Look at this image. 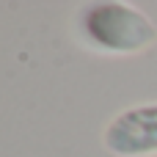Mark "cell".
<instances>
[{
	"label": "cell",
	"mask_w": 157,
	"mask_h": 157,
	"mask_svg": "<svg viewBox=\"0 0 157 157\" xmlns=\"http://www.w3.org/2000/svg\"><path fill=\"white\" fill-rule=\"evenodd\" d=\"M75 36L83 47L102 55H138L155 47V22L135 6L119 0H94L77 8Z\"/></svg>",
	"instance_id": "cell-1"
},
{
	"label": "cell",
	"mask_w": 157,
	"mask_h": 157,
	"mask_svg": "<svg viewBox=\"0 0 157 157\" xmlns=\"http://www.w3.org/2000/svg\"><path fill=\"white\" fill-rule=\"evenodd\" d=\"M102 146L116 157H155L157 102H141L116 113L102 130Z\"/></svg>",
	"instance_id": "cell-2"
},
{
	"label": "cell",
	"mask_w": 157,
	"mask_h": 157,
	"mask_svg": "<svg viewBox=\"0 0 157 157\" xmlns=\"http://www.w3.org/2000/svg\"><path fill=\"white\" fill-rule=\"evenodd\" d=\"M155 157H157V155H155Z\"/></svg>",
	"instance_id": "cell-3"
}]
</instances>
